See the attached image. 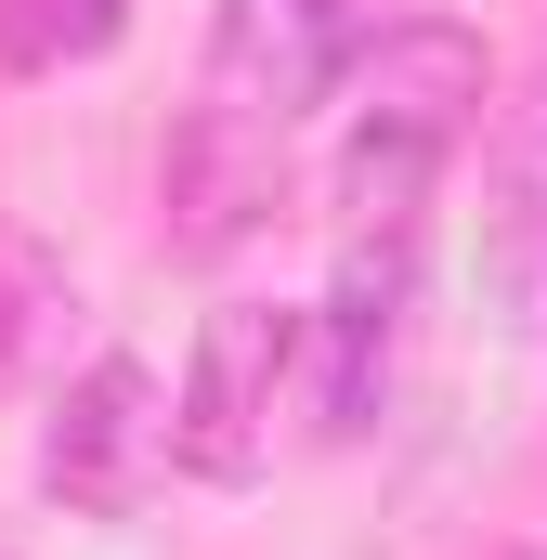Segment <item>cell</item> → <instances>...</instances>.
Instances as JSON below:
<instances>
[{
    "instance_id": "52a82bcc",
    "label": "cell",
    "mask_w": 547,
    "mask_h": 560,
    "mask_svg": "<svg viewBox=\"0 0 547 560\" xmlns=\"http://www.w3.org/2000/svg\"><path fill=\"white\" fill-rule=\"evenodd\" d=\"M118 26H131V0H26V13H13V66H26V79H39V66H92Z\"/></svg>"
},
{
    "instance_id": "3957f363",
    "label": "cell",
    "mask_w": 547,
    "mask_h": 560,
    "mask_svg": "<svg viewBox=\"0 0 547 560\" xmlns=\"http://www.w3.org/2000/svg\"><path fill=\"white\" fill-rule=\"evenodd\" d=\"M365 66V0H222L209 13V105L287 143L339 79Z\"/></svg>"
},
{
    "instance_id": "6da1fadb",
    "label": "cell",
    "mask_w": 547,
    "mask_h": 560,
    "mask_svg": "<svg viewBox=\"0 0 547 560\" xmlns=\"http://www.w3.org/2000/svg\"><path fill=\"white\" fill-rule=\"evenodd\" d=\"M469 118H482V39L443 26V13L379 26L365 105H352V143H339V209H352V235H417V209H430L443 156L469 143Z\"/></svg>"
},
{
    "instance_id": "8992f818",
    "label": "cell",
    "mask_w": 547,
    "mask_h": 560,
    "mask_svg": "<svg viewBox=\"0 0 547 560\" xmlns=\"http://www.w3.org/2000/svg\"><path fill=\"white\" fill-rule=\"evenodd\" d=\"M496 287L547 300V79L522 92V118L496 143Z\"/></svg>"
},
{
    "instance_id": "277c9868",
    "label": "cell",
    "mask_w": 547,
    "mask_h": 560,
    "mask_svg": "<svg viewBox=\"0 0 547 560\" xmlns=\"http://www.w3.org/2000/svg\"><path fill=\"white\" fill-rule=\"evenodd\" d=\"M156 469H183V430H170V405H156L143 352L79 365L66 405H53V430H39V482H53L79 522H131Z\"/></svg>"
},
{
    "instance_id": "7a4b0ae2",
    "label": "cell",
    "mask_w": 547,
    "mask_h": 560,
    "mask_svg": "<svg viewBox=\"0 0 547 560\" xmlns=\"http://www.w3.org/2000/svg\"><path fill=\"white\" fill-rule=\"evenodd\" d=\"M300 352H313V313H287V300H222L196 326V365H183V405H170L196 482H261L274 469V418H287Z\"/></svg>"
},
{
    "instance_id": "5b68a950",
    "label": "cell",
    "mask_w": 547,
    "mask_h": 560,
    "mask_svg": "<svg viewBox=\"0 0 547 560\" xmlns=\"http://www.w3.org/2000/svg\"><path fill=\"white\" fill-rule=\"evenodd\" d=\"M405 287H417V235H352L339 287L313 313V430L352 443L392 392V339H405Z\"/></svg>"
},
{
    "instance_id": "ba28073f",
    "label": "cell",
    "mask_w": 547,
    "mask_h": 560,
    "mask_svg": "<svg viewBox=\"0 0 547 560\" xmlns=\"http://www.w3.org/2000/svg\"><path fill=\"white\" fill-rule=\"evenodd\" d=\"M53 300H66V287H53V261L0 222V378L26 365V339H39V313H53Z\"/></svg>"
}]
</instances>
